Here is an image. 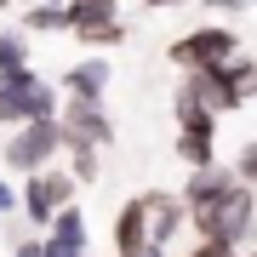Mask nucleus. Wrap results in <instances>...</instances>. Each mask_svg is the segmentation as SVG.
I'll use <instances>...</instances> for the list:
<instances>
[{
	"mask_svg": "<svg viewBox=\"0 0 257 257\" xmlns=\"http://www.w3.org/2000/svg\"><path fill=\"white\" fill-rule=\"evenodd\" d=\"M240 6H257V0H240Z\"/></svg>",
	"mask_w": 257,
	"mask_h": 257,
	"instance_id": "nucleus-29",
	"label": "nucleus"
},
{
	"mask_svg": "<svg viewBox=\"0 0 257 257\" xmlns=\"http://www.w3.org/2000/svg\"><path fill=\"white\" fill-rule=\"evenodd\" d=\"M138 257H166V246H143V251H138Z\"/></svg>",
	"mask_w": 257,
	"mask_h": 257,
	"instance_id": "nucleus-25",
	"label": "nucleus"
},
{
	"mask_svg": "<svg viewBox=\"0 0 257 257\" xmlns=\"http://www.w3.org/2000/svg\"><path fill=\"white\" fill-rule=\"evenodd\" d=\"M46 6H69V0H46Z\"/></svg>",
	"mask_w": 257,
	"mask_h": 257,
	"instance_id": "nucleus-26",
	"label": "nucleus"
},
{
	"mask_svg": "<svg viewBox=\"0 0 257 257\" xmlns=\"http://www.w3.org/2000/svg\"><path fill=\"white\" fill-rule=\"evenodd\" d=\"M206 6V18H217V23H229L234 12H240V0H200Z\"/></svg>",
	"mask_w": 257,
	"mask_h": 257,
	"instance_id": "nucleus-22",
	"label": "nucleus"
},
{
	"mask_svg": "<svg viewBox=\"0 0 257 257\" xmlns=\"http://www.w3.org/2000/svg\"><path fill=\"white\" fill-rule=\"evenodd\" d=\"M172 114H177V132H217V114L206 109L200 80H194V74H183V80H177V92H172Z\"/></svg>",
	"mask_w": 257,
	"mask_h": 257,
	"instance_id": "nucleus-9",
	"label": "nucleus"
},
{
	"mask_svg": "<svg viewBox=\"0 0 257 257\" xmlns=\"http://www.w3.org/2000/svg\"><path fill=\"white\" fill-rule=\"evenodd\" d=\"M143 246H149V211H143V194H132L114 211V257H138Z\"/></svg>",
	"mask_w": 257,
	"mask_h": 257,
	"instance_id": "nucleus-10",
	"label": "nucleus"
},
{
	"mask_svg": "<svg viewBox=\"0 0 257 257\" xmlns=\"http://www.w3.org/2000/svg\"><path fill=\"white\" fill-rule=\"evenodd\" d=\"M46 240H57V246H69V251H92V229H86L80 200H74V206H63V211L46 223Z\"/></svg>",
	"mask_w": 257,
	"mask_h": 257,
	"instance_id": "nucleus-13",
	"label": "nucleus"
},
{
	"mask_svg": "<svg viewBox=\"0 0 257 257\" xmlns=\"http://www.w3.org/2000/svg\"><path fill=\"white\" fill-rule=\"evenodd\" d=\"M23 35H69V12H63V6H46V0H35V6L23 12Z\"/></svg>",
	"mask_w": 257,
	"mask_h": 257,
	"instance_id": "nucleus-16",
	"label": "nucleus"
},
{
	"mask_svg": "<svg viewBox=\"0 0 257 257\" xmlns=\"http://www.w3.org/2000/svg\"><path fill=\"white\" fill-rule=\"evenodd\" d=\"M229 57H240V29L234 23H200L189 35H177L166 46V63L177 74H206V69H223Z\"/></svg>",
	"mask_w": 257,
	"mask_h": 257,
	"instance_id": "nucleus-2",
	"label": "nucleus"
},
{
	"mask_svg": "<svg viewBox=\"0 0 257 257\" xmlns=\"http://www.w3.org/2000/svg\"><path fill=\"white\" fill-rule=\"evenodd\" d=\"M40 183H46V194H52V200H57V211L80 200V183H74V177L63 172V166H46V172H40Z\"/></svg>",
	"mask_w": 257,
	"mask_h": 257,
	"instance_id": "nucleus-18",
	"label": "nucleus"
},
{
	"mask_svg": "<svg viewBox=\"0 0 257 257\" xmlns=\"http://www.w3.org/2000/svg\"><path fill=\"white\" fill-rule=\"evenodd\" d=\"M63 155V126L57 120H29V126H12L6 143H0V160H6V172H46L57 166Z\"/></svg>",
	"mask_w": 257,
	"mask_h": 257,
	"instance_id": "nucleus-3",
	"label": "nucleus"
},
{
	"mask_svg": "<svg viewBox=\"0 0 257 257\" xmlns=\"http://www.w3.org/2000/svg\"><path fill=\"white\" fill-rule=\"evenodd\" d=\"M143 211H149V246H172L189 229V211L172 189H143Z\"/></svg>",
	"mask_w": 257,
	"mask_h": 257,
	"instance_id": "nucleus-7",
	"label": "nucleus"
},
{
	"mask_svg": "<svg viewBox=\"0 0 257 257\" xmlns=\"http://www.w3.org/2000/svg\"><path fill=\"white\" fill-rule=\"evenodd\" d=\"M189 229H194V240H217V246H229V251H251L257 246V189L234 183L211 211L189 217Z\"/></svg>",
	"mask_w": 257,
	"mask_h": 257,
	"instance_id": "nucleus-1",
	"label": "nucleus"
},
{
	"mask_svg": "<svg viewBox=\"0 0 257 257\" xmlns=\"http://www.w3.org/2000/svg\"><path fill=\"white\" fill-rule=\"evenodd\" d=\"M0 12H12V0H0Z\"/></svg>",
	"mask_w": 257,
	"mask_h": 257,
	"instance_id": "nucleus-27",
	"label": "nucleus"
},
{
	"mask_svg": "<svg viewBox=\"0 0 257 257\" xmlns=\"http://www.w3.org/2000/svg\"><path fill=\"white\" fill-rule=\"evenodd\" d=\"M149 12H166V6H189V0H143Z\"/></svg>",
	"mask_w": 257,
	"mask_h": 257,
	"instance_id": "nucleus-24",
	"label": "nucleus"
},
{
	"mask_svg": "<svg viewBox=\"0 0 257 257\" xmlns=\"http://www.w3.org/2000/svg\"><path fill=\"white\" fill-rule=\"evenodd\" d=\"M189 257H240V251L217 246V240H194V246H189Z\"/></svg>",
	"mask_w": 257,
	"mask_h": 257,
	"instance_id": "nucleus-23",
	"label": "nucleus"
},
{
	"mask_svg": "<svg viewBox=\"0 0 257 257\" xmlns=\"http://www.w3.org/2000/svg\"><path fill=\"white\" fill-rule=\"evenodd\" d=\"M57 126H63V143H92V149H109V143H114V114H109V103L63 97Z\"/></svg>",
	"mask_w": 257,
	"mask_h": 257,
	"instance_id": "nucleus-4",
	"label": "nucleus"
},
{
	"mask_svg": "<svg viewBox=\"0 0 257 257\" xmlns=\"http://www.w3.org/2000/svg\"><path fill=\"white\" fill-rule=\"evenodd\" d=\"M240 257H257V246H251V251H240Z\"/></svg>",
	"mask_w": 257,
	"mask_h": 257,
	"instance_id": "nucleus-28",
	"label": "nucleus"
},
{
	"mask_svg": "<svg viewBox=\"0 0 257 257\" xmlns=\"http://www.w3.org/2000/svg\"><path fill=\"white\" fill-rule=\"evenodd\" d=\"M234 183H240V177H234V166H223V160H217V166H200V172H189V183L177 189V200H183L189 217H200V211H211V206H217Z\"/></svg>",
	"mask_w": 257,
	"mask_h": 257,
	"instance_id": "nucleus-6",
	"label": "nucleus"
},
{
	"mask_svg": "<svg viewBox=\"0 0 257 257\" xmlns=\"http://www.w3.org/2000/svg\"><path fill=\"white\" fill-rule=\"evenodd\" d=\"M12 257H46V240L29 229V234H18V240H12Z\"/></svg>",
	"mask_w": 257,
	"mask_h": 257,
	"instance_id": "nucleus-20",
	"label": "nucleus"
},
{
	"mask_svg": "<svg viewBox=\"0 0 257 257\" xmlns=\"http://www.w3.org/2000/svg\"><path fill=\"white\" fill-rule=\"evenodd\" d=\"M69 35L80 40V46H92L109 23H120V0H69Z\"/></svg>",
	"mask_w": 257,
	"mask_h": 257,
	"instance_id": "nucleus-8",
	"label": "nucleus"
},
{
	"mask_svg": "<svg viewBox=\"0 0 257 257\" xmlns=\"http://www.w3.org/2000/svg\"><path fill=\"white\" fill-rule=\"evenodd\" d=\"M206 74L223 86V92H229V103H234V109H246V103L257 97V57H246V52H240V57H229L223 69H206Z\"/></svg>",
	"mask_w": 257,
	"mask_h": 257,
	"instance_id": "nucleus-11",
	"label": "nucleus"
},
{
	"mask_svg": "<svg viewBox=\"0 0 257 257\" xmlns=\"http://www.w3.org/2000/svg\"><path fill=\"white\" fill-rule=\"evenodd\" d=\"M63 155H69V177L80 189H92L97 177H103V149H92V143H63Z\"/></svg>",
	"mask_w": 257,
	"mask_h": 257,
	"instance_id": "nucleus-15",
	"label": "nucleus"
},
{
	"mask_svg": "<svg viewBox=\"0 0 257 257\" xmlns=\"http://www.w3.org/2000/svg\"><path fill=\"white\" fill-rule=\"evenodd\" d=\"M172 155L189 166V172H200V166H217V132H177L172 138Z\"/></svg>",
	"mask_w": 257,
	"mask_h": 257,
	"instance_id": "nucleus-14",
	"label": "nucleus"
},
{
	"mask_svg": "<svg viewBox=\"0 0 257 257\" xmlns=\"http://www.w3.org/2000/svg\"><path fill=\"white\" fill-rule=\"evenodd\" d=\"M0 126H6V114H0ZM6 132H12V126H6Z\"/></svg>",
	"mask_w": 257,
	"mask_h": 257,
	"instance_id": "nucleus-30",
	"label": "nucleus"
},
{
	"mask_svg": "<svg viewBox=\"0 0 257 257\" xmlns=\"http://www.w3.org/2000/svg\"><path fill=\"white\" fill-rule=\"evenodd\" d=\"M0 217H18V183L0 177Z\"/></svg>",
	"mask_w": 257,
	"mask_h": 257,
	"instance_id": "nucleus-21",
	"label": "nucleus"
},
{
	"mask_svg": "<svg viewBox=\"0 0 257 257\" xmlns=\"http://www.w3.org/2000/svg\"><path fill=\"white\" fill-rule=\"evenodd\" d=\"M29 35L23 29H0V69H29Z\"/></svg>",
	"mask_w": 257,
	"mask_h": 257,
	"instance_id": "nucleus-17",
	"label": "nucleus"
},
{
	"mask_svg": "<svg viewBox=\"0 0 257 257\" xmlns=\"http://www.w3.org/2000/svg\"><path fill=\"white\" fill-rule=\"evenodd\" d=\"M229 166H234V177H240V183H246V189H257V138H251L246 149H240V155H234Z\"/></svg>",
	"mask_w": 257,
	"mask_h": 257,
	"instance_id": "nucleus-19",
	"label": "nucleus"
},
{
	"mask_svg": "<svg viewBox=\"0 0 257 257\" xmlns=\"http://www.w3.org/2000/svg\"><path fill=\"white\" fill-rule=\"evenodd\" d=\"M18 211H23V229H35V234H46V223L57 217V200L46 194L40 172H29V177H23V189H18Z\"/></svg>",
	"mask_w": 257,
	"mask_h": 257,
	"instance_id": "nucleus-12",
	"label": "nucleus"
},
{
	"mask_svg": "<svg viewBox=\"0 0 257 257\" xmlns=\"http://www.w3.org/2000/svg\"><path fill=\"white\" fill-rule=\"evenodd\" d=\"M109 86H114V63L103 52L80 57V63H69L57 74V92L63 97H80V103H109Z\"/></svg>",
	"mask_w": 257,
	"mask_h": 257,
	"instance_id": "nucleus-5",
	"label": "nucleus"
}]
</instances>
